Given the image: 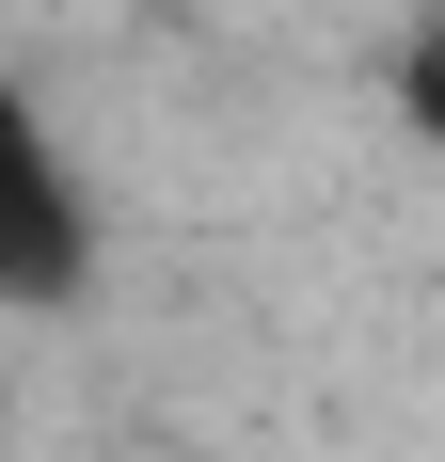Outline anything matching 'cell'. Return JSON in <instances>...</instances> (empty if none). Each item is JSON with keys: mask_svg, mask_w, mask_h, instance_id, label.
<instances>
[{"mask_svg": "<svg viewBox=\"0 0 445 462\" xmlns=\"http://www.w3.org/2000/svg\"><path fill=\"white\" fill-rule=\"evenodd\" d=\"M398 128L445 160V16H413V32H398Z\"/></svg>", "mask_w": 445, "mask_h": 462, "instance_id": "cell-2", "label": "cell"}, {"mask_svg": "<svg viewBox=\"0 0 445 462\" xmlns=\"http://www.w3.org/2000/svg\"><path fill=\"white\" fill-rule=\"evenodd\" d=\"M80 272H95V208H80V176H64L48 112L0 80V303H64Z\"/></svg>", "mask_w": 445, "mask_h": 462, "instance_id": "cell-1", "label": "cell"}]
</instances>
